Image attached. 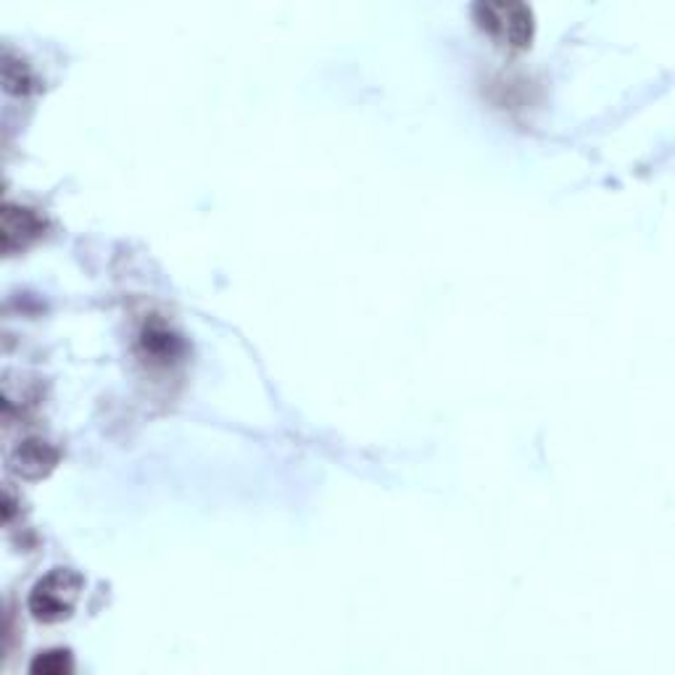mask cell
<instances>
[{
	"instance_id": "6da1fadb",
	"label": "cell",
	"mask_w": 675,
	"mask_h": 675,
	"mask_svg": "<svg viewBox=\"0 0 675 675\" xmlns=\"http://www.w3.org/2000/svg\"><path fill=\"white\" fill-rule=\"evenodd\" d=\"M478 27L491 37L499 48L506 50H525L534 43L536 35V16L534 9L525 3H478L472 9Z\"/></svg>"
},
{
	"instance_id": "7a4b0ae2",
	"label": "cell",
	"mask_w": 675,
	"mask_h": 675,
	"mask_svg": "<svg viewBox=\"0 0 675 675\" xmlns=\"http://www.w3.org/2000/svg\"><path fill=\"white\" fill-rule=\"evenodd\" d=\"M84 588L82 575L71 568H54L35 583L30 594V613L41 622H61L71 618Z\"/></svg>"
},
{
	"instance_id": "3957f363",
	"label": "cell",
	"mask_w": 675,
	"mask_h": 675,
	"mask_svg": "<svg viewBox=\"0 0 675 675\" xmlns=\"http://www.w3.org/2000/svg\"><path fill=\"white\" fill-rule=\"evenodd\" d=\"M45 232L43 217L35 209L19 204L3 206V222H0V238H3V251L9 256L30 249L37 238Z\"/></svg>"
},
{
	"instance_id": "277c9868",
	"label": "cell",
	"mask_w": 675,
	"mask_h": 675,
	"mask_svg": "<svg viewBox=\"0 0 675 675\" xmlns=\"http://www.w3.org/2000/svg\"><path fill=\"white\" fill-rule=\"evenodd\" d=\"M58 462V451L48 441L43 438H27L16 446L14 454H11V470L16 476L37 480L45 478L50 470H54Z\"/></svg>"
},
{
	"instance_id": "5b68a950",
	"label": "cell",
	"mask_w": 675,
	"mask_h": 675,
	"mask_svg": "<svg viewBox=\"0 0 675 675\" xmlns=\"http://www.w3.org/2000/svg\"><path fill=\"white\" fill-rule=\"evenodd\" d=\"M140 348L142 354L151 356V362L169 365V362H174L180 354H183V341H180L164 322H153L142 328Z\"/></svg>"
},
{
	"instance_id": "8992f818",
	"label": "cell",
	"mask_w": 675,
	"mask_h": 675,
	"mask_svg": "<svg viewBox=\"0 0 675 675\" xmlns=\"http://www.w3.org/2000/svg\"><path fill=\"white\" fill-rule=\"evenodd\" d=\"M3 82L5 90L14 95H27L32 88H35V77H32V69L24 61H16L14 54H5L3 64Z\"/></svg>"
},
{
	"instance_id": "52a82bcc",
	"label": "cell",
	"mask_w": 675,
	"mask_h": 675,
	"mask_svg": "<svg viewBox=\"0 0 675 675\" xmlns=\"http://www.w3.org/2000/svg\"><path fill=\"white\" fill-rule=\"evenodd\" d=\"M30 671L35 675H67L75 671V662H71L69 649H50L32 660Z\"/></svg>"
}]
</instances>
